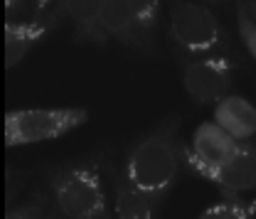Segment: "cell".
Wrapping results in <instances>:
<instances>
[{
	"mask_svg": "<svg viewBox=\"0 0 256 219\" xmlns=\"http://www.w3.org/2000/svg\"><path fill=\"white\" fill-rule=\"evenodd\" d=\"M182 116L168 114L150 130L136 138L126 148L121 172L136 190H140L156 214L162 212L172 190L178 188L182 168Z\"/></svg>",
	"mask_w": 256,
	"mask_h": 219,
	"instance_id": "cell-1",
	"label": "cell"
},
{
	"mask_svg": "<svg viewBox=\"0 0 256 219\" xmlns=\"http://www.w3.org/2000/svg\"><path fill=\"white\" fill-rule=\"evenodd\" d=\"M47 197L64 219H111L104 160L79 158L50 168Z\"/></svg>",
	"mask_w": 256,
	"mask_h": 219,
	"instance_id": "cell-2",
	"label": "cell"
},
{
	"mask_svg": "<svg viewBox=\"0 0 256 219\" xmlns=\"http://www.w3.org/2000/svg\"><path fill=\"white\" fill-rule=\"evenodd\" d=\"M168 47L192 57H234L236 47L224 22L202 2L168 0Z\"/></svg>",
	"mask_w": 256,
	"mask_h": 219,
	"instance_id": "cell-3",
	"label": "cell"
},
{
	"mask_svg": "<svg viewBox=\"0 0 256 219\" xmlns=\"http://www.w3.org/2000/svg\"><path fill=\"white\" fill-rule=\"evenodd\" d=\"M89 108H18L5 114V146L22 148L34 143L60 140L89 124Z\"/></svg>",
	"mask_w": 256,
	"mask_h": 219,
	"instance_id": "cell-4",
	"label": "cell"
},
{
	"mask_svg": "<svg viewBox=\"0 0 256 219\" xmlns=\"http://www.w3.org/2000/svg\"><path fill=\"white\" fill-rule=\"evenodd\" d=\"M180 66L185 94L197 106H214L222 96L232 92L234 74H236V57L214 54V57H192L178 50H170Z\"/></svg>",
	"mask_w": 256,
	"mask_h": 219,
	"instance_id": "cell-5",
	"label": "cell"
},
{
	"mask_svg": "<svg viewBox=\"0 0 256 219\" xmlns=\"http://www.w3.org/2000/svg\"><path fill=\"white\" fill-rule=\"evenodd\" d=\"M182 168L194 178L212 182L222 197H244L256 190V143H239L236 153L220 168H207L190 148H182Z\"/></svg>",
	"mask_w": 256,
	"mask_h": 219,
	"instance_id": "cell-6",
	"label": "cell"
},
{
	"mask_svg": "<svg viewBox=\"0 0 256 219\" xmlns=\"http://www.w3.org/2000/svg\"><path fill=\"white\" fill-rule=\"evenodd\" d=\"M98 28L106 34V40H114L143 57H160L158 44H150L140 34L136 20H133V12L128 8V0H101Z\"/></svg>",
	"mask_w": 256,
	"mask_h": 219,
	"instance_id": "cell-7",
	"label": "cell"
},
{
	"mask_svg": "<svg viewBox=\"0 0 256 219\" xmlns=\"http://www.w3.org/2000/svg\"><path fill=\"white\" fill-rule=\"evenodd\" d=\"M60 25H64L57 12H47L40 18H28V20H8L5 25V42H8V66L12 69L20 64L32 50L37 47L40 40L50 37Z\"/></svg>",
	"mask_w": 256,
	"mask_h": 219,
	"instance_id": "cell-8",
	"label": "cell"
},
{
	"mask_svg": "<svg viewBox=\"0 0 256 219\" xmlns=\"http://www.w3.org/2000/svg\"><path fill=\"white\" fill-rule=\"evenodd\" d=\"M214 124L224 128L234 140L246 143L256 138V106L246 96L229 94L214 104Z\"/></svg>",
	"mask_w": 256,
	"mask_h": 219,
	"instance_id": "cell-9",
	"label": "cell"
},
{
	"mask_svg": "<svg viewBox=\"0 0 256 219\" xmlns=\"http://www.w3.org/2000/svg\"><path fill=\"white\" fill-rule=\"evenodd\" d=\"M104 170L108 172V185H111V210L116 212V219H156V210L150 200L136 190L126 180L121 170H116L111 162H104Z\"/></svg>",
	"mask_w": 256,
	"mask_h": 219,
	"instance_id": "cell-10",
	"label": "cell"
},
{
	"mask_svg": "<svg viewBox=\"0 0 256 219\" xmlns=\"http://www.w3.org/2000/svg\"><path fill=\"white\" fill-rule=\"evenodd\" d=\"M98 8L101 0H62L60 12L64 22H72L76 44H94L98 50L108 44L106 34L98 28Z\"/></svg>",
	"mask_w": 256,
	"mask_h": 219,
	"instance_id": "cell-11",
	"label": "cell"
},
{
	"mask_svg": "<svg viewBox=\"0 0 256 219\" xmlns=\"http://www.w3.org/2000/svg\"><path fill=\"white\" fill-rule=\"evenodd\" d=\"M190 148L194 156L200 158L207 168H220L224 165L229 158L236 153L239 148V140H234L224 128L214 124V121H207V124H200L192 133Z\"/></svg>",
	"mask_w": 256,
	"mask_h": 219,
	"instance_id": "cell-12",
	"label": "cell"
},
{
	"mask_svg": "<svg viewBox=\"0 0 256 219\" xmlns=\"http://www.w3.org/2000/svg\"><path fill=\"white\" fill-rule=\"evenodd\" d=\"M128 8L133 12V20L140 34L156 44V37L162 25V0H128Z\"/></svg>",
	"mask_w": 256,
	"mask_h": 219,
	"instance_id": "cell-13",
	"label": "cell"
},
{
	"mask_svg": "<svg viewBox=\"0 0 256 219\" xmlns=\"http://www.w3.org/2000/svg\"><path fill=\"white\" fill-rule=\"evenodd\" d=\"M194 219H256V200L244 197H224L222 202L207 207Z\"/></svg>",
	"mask_w": 256,
	"mask_h": 219,
	"instance_id": "cell-14",
	"label": "cell"
},
{
	"mask_svg": "<svg viewBox=\"0 0 256 219\" xmlns=\"http://www.w3.org/2000/svg\"><path fill=\"white\" fill-rule=\"evenodd\" d=\"M236 30L244 50L256 62V0H236Z\"/></svg>",
	"mask_w": 256,
	"mask_h": 219,
	"instance_id": "cell-15",
	"label": "cell"
},
{
	"mask_svg": "<svg viewBox=\"0 0 256 219\" xmlns=\"http://www.w3.org/2000/svg\"><path fill=\"white\" fill-rule=\"evenodd\" d=\"M47 204H50L47 192L37 190V192H32L25 202H20L18 207H12V210L8 212V219H42Z\"/></svg>",
	"mask_w": 256,
	"mask_h": 219,
	"instance_id": "cell-16",
	"label": "cell"
},
{
	"mask_svg": "<svg viewBox=\"0 0 256 219\" xmlns=\"http://www.w3.org/2000/svg\"><path fill=\"white\" fill-rule=\"evenodd\" d=\"M60 5H62V0H30L32 18H40V15H47V12H57L62 18ZM62 22H64V18H62Z\"/></svg>",
	"mask_w": 256,
	"mask_h": 219,
	"instance_id": "cell-17",
	"label": "cell"
},
{
	"mask_svg": "<svg viewBox=\"0 0 256 219\" xmlns=\"http://www.w3.org/2000/svg\"><path fill=\"white\" fill-rule=\"evenodd\" d=\"M25 10H30V0H8V18L10 20L15 15H22Z\"/></svg>",
	"mask_w": 256,
	"mask_h": 219,
	"instance_id": "cell-18",
	"label": "cell"
},
{
	"mask_svg": "<svg viewBox=\"0 0 256 219\" xmlns=\"http://www.w3.org/2000/svg\"><path fill=\"white\" fill-rule=\"evenodd\" d=\"M42 219H64L62 214H60V212H57V210H54V207H52V204H47V210H44V217Z\"/></svg>",
	"mask_w": 256,
	"mask_h": 219,
	"instance_id": "cell-19",
	"label": "cell"
},
{
	"mask_svg": "<svg viewBox=\"0 0 256 219\" xmlns=\"http://www.w3.org/2000/svg\"><path fill=\"white\" fill-rule=\"evenodd\" d=\"M204 2H212V5H222L224 0H204Z\"/></svg>",
	"mask_w": 256,
	"mask_h": 219,
	"instance_id": "cell-20",
	"label": "cell"
}]
</instances>
